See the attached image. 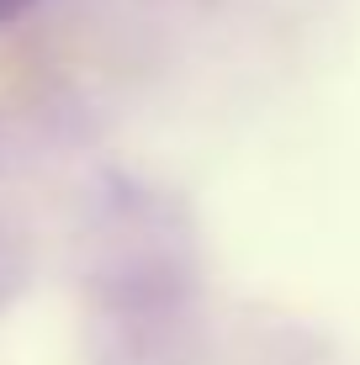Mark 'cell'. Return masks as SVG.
Returning a JSON list of instances; mask_svg holds the SVG:
<instances>
[{"instance_id": "1", "label": "cell", "mask_w": 360, "mask_h": 365, "mask_svg": "<svg viewBox=\"0 0 360 365\" xmlns=\"http://www.w3.org/2000/svg\"><path fill=\"white\" fill-rule=\"evenodd\" d=\"M32 0H0V21H11V16H21V11H27Z\"/></svg>"}]
</instances>
